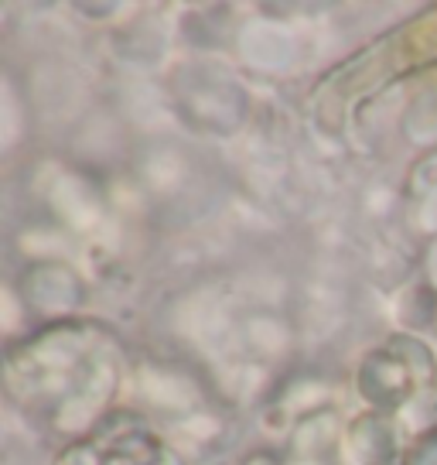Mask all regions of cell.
<instances>
[{
    "mask_svg": "<svg viewBox=\"0 0 437 465\" xmlns=\"http://www.w3.org/2000/svg\"><path fill=\"white\" fill-rule=\"evenodd\" d=\"M390 349L410 366V373H413V380H417L421 391L434 387V377H437L434 352L423 346L421 339H413V335H393V339H390Z\"/></svg>",
    "mask_w": 437,
    "mask_h": 465,
    "instance_id": "obj_7",
    "label": "cell"
},
{
    "mask_svg": "<svg viewBox=\"0 0 437 465\" xmlns=\"http://www.w3.org/2000/svg\"><path fill=\"white\" fill-rule=\"evenodd\" d=\"M355 383H359L363 401H369L373 411H379V414H390V411L407 407L413 391H417V380L410 373V366L390 346L373 349L365 356L359 373H355Z\"/></svg>",
    "mask_w": 437,
    "mask_h": 465,
    "instance_id": "obj_2",
    "label": "cell"
},
{
    "mask_svg": "<svg viewBox=\"0 0 437 465\" xmlns=\"http://www.w3.org/2000/svg\"><path fill=\"white\" fill-rule=\"evenodd\" d=\"M178 110L189 124H199V131L233 134L247 120V93L222 69L199 65L178 79Z\"/></svg>",
    "mask_w": 437,
    "mask_h": 465,
    "instance_id": "obj_1",
    "label": "cell"
},
{
    "mask_svg": "<svg viewBox=\"0 0 437 465\" xmlns=\"http://www.w3.org/2000/svg\"><path fill=\"white\" fill-rule=\"evenodd\" d=\"M407 414H410V428H413L417 435L434 431L437 428V391L434 387H427V391H421L417 401H410Z\"/></svg>",
    "mask_w": 437,
    "mask_h": 465,
    "instance_id": "obj_8",
    "label": "cell"
},
{
    "mask_svg": "<svg viewBox=\"0 0 437 465\" xmlns=\"http://www.w3.org/2000/svg\"><path fill=\"white\" fill-rule=\"evenodd\" d=\"M349 445L363 465H403V451H407L400 449L396 424L379 411H369L349 424Z\"/></svg>",
    "mask_w": 437,
    "mask_h": 465,
    "instance_id": "obj_4",
    "label": "cell"
},
{
    "mask_svg": "<svg viewBox=\"0 0 437 465\" xmlns=\"http://www.w3.org/2000/svg\"><path fill=\"white\" fill-rule=\"evenodd\" d=\"M59 465H102V451L92 441H75L59 455Z\"/></svg>",
    "mask_w": 437,
    "mask_h": 465,
    "instance_id": "obj_10",
    "label": "cell"
},
{
    "mask_svg": "<svg viewBox=\"0 0 437 465\" xmlns=\"http://www.w3.org/2000/svg\"><path fill=\"white\" fill-rule=\"evenodd\" d=\"M243 58L257 69H280L291 58V42H287V35L267 28V25L249 28L243 35Z\"/></svg>",
    "mask_w": 437,
    "mask_h": 465,
    "instance_id": "obj_6",
    "label": "cell"
},
{
    "mask_svg": "<svg viewBox=\"0 0 437 465\" xmlns=\"http://www.w3.org/2000/svg\"><path fill=\"white\" fill-rule=\"evenodd\" d=\"M335 418H332V411H315V414H307V418H301L297 421V428H294L291 435V455L294 462H311V459H318V455H325L328 451V445H332V435H335Z\"/></svg>",
    "mask_w": 437,
    "mask_h": 465,
    "instance_id": "obj_5",
    "label": "cell"
},
{
    "mask_svg": "<svg viewBox=\"0 0 437 465\" xmlns=\"http://www.w3.org/2000/svg\"><path fill=\"white\" fill-rule=\"evenodd\" d=\"M24 298L38 312L65 315V312H75V308L83 305L86 284H83V277L75 274L69 263L44 261V263H34L28 274H24Z\"/></svg>",
    "mask_w": 437,
    "mask_h": 465,
    "instance_id": "obj_3",
    "label": "cell"
},
{
    "mask_svg": "<svg viewBox=\"0 0 437 465\" xmlns=\"http://www.w3.org/2000/svg\"><path fill=\"white\" fill-rule=\"evenodd\" d=\"M403 465H437V428L413 438V445L403 451Z\"/></svg>",
    "mask_w": 437,
    "mask_h": 465,
    "instance_id": "obj_9",
    "label": "cell"
},
{
    "mask_svg": "<svg viewBox=\"0 0 437 465\" xmlns=\"http://www.w3.org/2000/svg\"><path fill=\"white\" fill-rule=\"evenodd\" d=\"M243 465H284V462H280L277 455H270V451H253Z\"/></svg>",
    "mask_w": 437,
    "mask_h": 465,
    "instance_id": "obj_11",
    "label": "cell"
}]
</instances>
